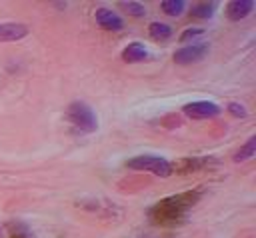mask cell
Masks as SVG:
<instances>
[{
  "instance_id": "ba28073f",
  "label": "cell",
  "mask_w": 256,
  "mask_h": 238,
  "mask_svg": "<svg viewBox=\"0 0 256 238\" xmlns=\"http://www.w3.org/2000/svg\"><path fill=\"white\" fill-rule=\"evenodd\" d=\"M254 10V0H234L228 4L226 12L230 20H242Z\"/></svg>"
},
{
  "instance_id": "5bb4252c",
  "label": "cell",
  "mask_w": 256,
  "mask_h": 238,
  "mask_svg": "<svg viewBox=\"0 0 256 238\" xmlns=\"http://www.w3.org/2000/svg\"><path fill=\"white\" fill-rule=\"evenodd\" d=\"M120 6L130 14V16H144L146 14V6L142 2H120Z\"/></svg>"
},
{
  "instance_id": "3957f363",
  "label": "cell",
  "mask_w": 256,
  "mask_h": 238,
  "mask_svg": "<svg viewBox=\"0 0 256 238\" xmlns=\"http://www.w3.org/2000/svg\"><path fill=\"white\" fill-rule=\"evenodd\" d=\"M190 202L194 200H184V196H170L168 200H164L162 204L156 206V216L160 220H170V218H178L180 214L186 212V208L190 206Z\"/></svg>"
},
{
  "instance_id": "2e32d148",
  "label": "cell",
  "mask_w": 256,
  "mask_h": 238,
  "mask_svg": "<svg viewBox=\"0 0 256 238\" xmlns=\"http://www.w3.org/2000/svg\"><path fill=\"white\" fill-rule=\"evenodd\" d=\"M202 32H204L202 28H188V30H184V32L180 34V40H188V38L198 36V34H202Z\"/></svg>"
},
{
  "instance_id": "6da1fadb",
  "label": "cell",
  "mask_w": 256,
  "mask_h": 238,
  "mask_svg": "<svg viewBox=\"0 0 256 238\" xmlns=\"http://www.w3.org/2000/svg\"><path fill=\"white\" fill-rule=\"evenodd\" d=\"M66 114H68V120H70L76 128H80L82 132H94V130L98 128L96 112H94L86 102H80V100L72 102V104L68 106Z\"/></svg>"
},
{
  "instance_id": "8992f818",
  "label": "cell",
  "mask_w": 256,
  "mask_h": 238,
  "mask_svg": "<svg viewBox=\"0 0 256 238\" xmlns=\"http://www.w3.org/2000/svg\"><path fill=\"white\" fill-rule=\"evenodd\" d=\"M28 34V26L20 22H2L0 24V42H16Z\"/></svg>"
},
{
  "instance_id": "52a82bcc",
  "label": "cell",
  "mask_w": 256,
  "mask_h": 238,
  "mask_svg": "<svg viewBox=\"0 0 256 238\" xmlns=\"http://www.w3.org/2000/svg\"><path fill=\"white\" fill-rule=\"evenodd\" d=\"M96 22L106 30H120L124 28V20L110 8H98L96 10Z\"/></svg>"
},
{
  "instance_id": "277c9868",
  "label": "cell",
  "mask_w": 256,
  "mask_h": 238,
  "mask_svg": "<svg viewBox=\"0 0 256 238\" xmlns=\"http://www.w3.org/2000/svg\"><path fill=\"white\" fill-rule=\"evenodd\" d=\"M182 112L190 118H196V120H204V118H214L220 114V106L210 102V100H196V102H188L184 104Z\"/></svg>"
},
{
  "instance_id": "4fadbf2b",
  "label": "cell",
  "mask_w": 256,
  "mask_h": 238,
  "mask_svg": "<svg viewBox=\"0 0 256 238\" xmlns=\"http://www.w3.org/2000/svg\"><path fill=\"white\" fill-rule=\"evenodd\" d=\"M216 10V2H200L192 6V16L194 18H210Z\"/></svg>"
},
{
  "instance_id": "5b68a950",
  "label": "cell",
  "mask_w": 256,
  "mask_h": 238,
  "mask_svg": "<svg viewBox=\"0 0 256 238\" xmlns=\"http://www.w3.org/2000/svg\"><path fill=\"white\" fill-rule=\"evenodd\" d=\"M208 54V44H192V46H184L180 50H176L174 54V62L176 64H192L202 60Z\"/></svg>"
},
{
  "instance_id": "7c38bea8",
  "label": "cell",
  "mask_w": 256,
  "mask_h": 238,
  "mask_svg": "<svg viewBox=\"0 0 256 238\" xmlns=\"http://www.w3.org/2000/svg\"><path fill=\"white\" fill-rule=\"evenodd\" d=\"M254 152H256V136L248 138V142H246L244 146H240V150L234 154V160H236V162L248 160V158H252V156H254Z\"/></svg>"
},
{
  "instance_id": "9c48e42d",
  "label": "cell",
  "mask_w": 256,
  "mask_h": 238,
  "mask_svg": "<svg viewBox=\"0 0 256 238\" xmlns=\"http://www.w3.org/2000/svg\"><path fill=\"white\" fill-rule=\"evenodd\" d=\"M146 56H148V50H146L140 42L128 44V46L124 48V52H122V58H124L126 62H140V60H144Z\"/></svg>"
},
{
  "instance_id": "8fae6325",
  "label": "cell",
  "mask_w": 256,
  "mask_h": 238,
  "mask_svg": "<svg viewBox=\"0 0 256 238\" xmlns=\"http://www.w3.org/2000/svg\"><path fill=\"white\" fill-rule=\"evenodd\" d=\"M160 6L168 16H180L186 8V2L184 0H162Z\"/></svg>"
},
{
  "instance_id": "7a4b0ae2",
  "label": "cell",
  "mask_w": 256,
  "mask_h": 238,
  "mask_svg": "<svg viewBox=\"0 0 256 238\" xmlns=\"http://www.w3.org/2000/svg\"><path fill=\"white\" fill-rule=\"evenodd\" d=\"M126 166L132 168V170H148V172H152L156 176H162V178L170 176V172H172V164L168 160H164L160 156H150V154L134 156L126 162Z\"/></svg>"
},
{
  "instance_id": "30bf717a",
  "label": "cell",
  "mask_w": 256,
  "mask_h": 238,
  "mask_svg": "<svg viewBox=\"0 0 256 238\" xmlns=\"http://www.w3.org/2000/svg\"><path fill=\"white\" fill-rule=\"evenodd\" d=\"M148 34L154 40H166V38L172 36V28L168 24H164V22H152L150 28H148Z\"/></svg>"
},
{
  "instance_id": "9a60e30c",
  "label": "cell",
  "mask_w": 256,
  "mask_h": 238,
  "mask_svg": "<svg viewBox=\"0 0 256 238\" xmlns=\"http://www.w3.org/2000/svg\"><path fill=\"white\" fill-rule=\"evenodd\" d=\"M228 110H230V114H232V116H236V118H244V116L248 114V112H246V108H244L242 104H238V102H230Z\"/></svg>"
}]
</instances>
